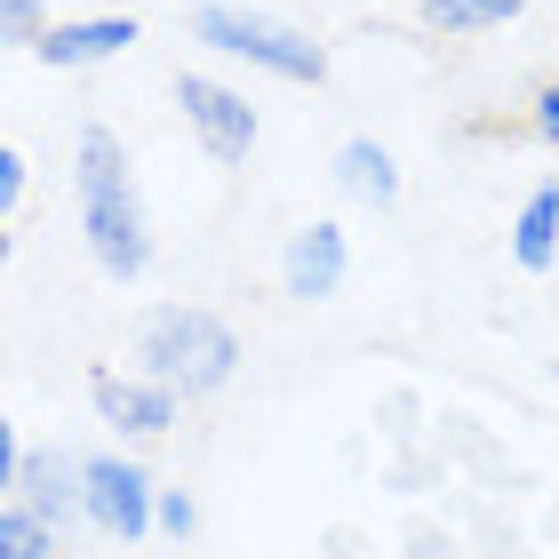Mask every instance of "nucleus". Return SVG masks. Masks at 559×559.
I'll use <instances>...</instances> for the list:
<instances>
[{"mask_svg":"<svg viewBox=\"0 0 559 559\" xmlns=\"http://www.w3.org/2000/svg\"><path fill=\"white\" fill-rule=\"evenodd\" d=\"M536 129H544V144H559V81L536 88Z\"/></svg>","mask_w":559,"mask_h":559,"instance_id":"obj_18","label":"nucleus"},{"mask_svg":"<svg viewBox=\"0 0 559 559\" xmlns=\"http://www.w3.org/2000/svg\"><path fill=\"white\" fill-rule=\"evenodd\" d=\"M16 200H24V152H16V144H0V209L16 216Z\"/></svg>","mask_w":559,"mask_h":559,"instance_id":"obj_16","label":"nucleus"},{"mask_svg":"<svg viewBox=\"0 0 559 559\" xmlns=\"http://www.w3.org/2000/svg\"><path fill=\"white\" fill-rule=\"evenodd\" d=\"M72 176H81V233H88V257L105 264L112 280H144L152 264V233H144V200H136V176H129V152L105 120L81 129V152H72Z\"/></svg>","mask_w":559,"mask_h":559,"instance_id":"obj_1","label":"nucleus"},{"mask_svg":"<svg viewBox=\"0 0 559 559\" xmlns=\"http://www.w3.org/2000/svg\"><path fill=\"white\" fill-rule=\"evenodd\" d=\"M88 527H105L120 544H144L160 527V488L129 455H88Z\"/></svg>","mask_w":559,"mask_h":559,"instance_id":"obj_4","label":"nucleus"},{"mask_svg":"<svg viewBox=\"0 0 559 559\" xmlns=\"http://www.w3.org/2000/svg\"><path fill=\"white\" fill-rule=\"evenodd\" d=\"M192 40L224 48V57H248V64L280 72V81H328V48L312 33H296V24H280V16H257V9H240V0H200Z\"/></svg>","mask_w":559,"mask_h":559,"instance_id":"obj_3","label":"nucleus"},{"mask_svg":"<svg viewBox=\"0 0 559 559\" xmlns=\"http://www.w3.org/2000/svg\"><path fill=\"white\" fill-rule=\"evenodd\" d=\"M0 33H9V48H40V40H48L40 0H0Z\"/></svg>","mask_w":559,"mask_h":559,"instance_id":"obj_14","label":"nucleus"},{"mask_svg":"<svg viewBox=\"0 0 559 559\" xmlns=\"http://www.w3.org/2000/svg\"><path fill=\"white\" fill-rule=\"evenodd\" d=\"M336 185L352 200H368V209H392V200H400V168H392V152L376 144V136H352L336 152Z\"/></svg>","mask_w":559,"mask_h":559,"instance_id":"obj_10","label":"nucleus"},{"mask_svg":"<svg viewBox=\"0 0 559 559\" xmlns=\"http://www.w3.org/2000/svg\"><path fill=\"white\" fill-rule=\"evenodd\" d=\"M129 40H136V16H72V24H48V40L33 48V57L57 64V72H81V64L120 57Z\"/></svg>","mask_w":559,"mask_h":559,"instance_id":"obj_9","label":"nucleus"},{"mask_svg":"<svg viewBox=\"0 0 559 559\" xmlns=\"http://www.w3.org/2000/svg\"><path fill=\"white\" fill-rule=\"evenodd\" d=\"M176 105H185L192 120V136L209 144V160H248V144H257V105H248L240 88H224V81H200V72H185L176 81Z\"/></svg>","mask_w":559,"mask_h":559,"instance_id":"obj_5","label":"nucleus"},{"mask_svg":"<svg viewBox=\"0 0 559 559\" xmlns=\"http://www.w3.org/2000/svg\"><path fill=\"white\" fill-rule=\"evenodd\" d=\"M344 272H352V240H344V224L312 216L304 233H288V257H280V288H288L296 304H328V296L344 288Z\"/></svg>","mask_w":559,"mask_h":559,"instance_id":"obj_6","label":"nucleus"},{"mask_svg":"<svg viewBox=\"0 0 559 559\" xmlns=\"http://www.w3.org/2000/svg\"><path fill=\"white\" fill-rule=\"evenodd\" d=\"M192 527H200V512H192V496H185V488H160V536H176V544H185Z\"/></svg>","mask_w":559,"mask_h":559,"instance_id":"obj_15","label":"nucleus"},{"mask_svg":"<svg viewBox=\"0 0 559 559\" xmlns=\"http://www.w3.org/2000/svg\"><path fill=\"white\" fill-rule=\"evenodd\" d=\"M16 496L33 503L48 527H64L72 512L88 520V455H24V479Z\"/></svg>","mask_w":559,"mask_h":559,"instance_id":"obj_8","label":"nucleus"},{"mask_svg":"<svg viewBox=\"0 0 559 559\" xmlns=\"http://www.w3.org/2000/svg\"><path fill=\"white\" fill-rule=\"evenodd\" d=\"M551 257H559V185H536L520 224H512V264L520 272H551Z\"/></svg>","mask_w":559,"mask_h":559,"instance_id":"obj_11","label":"nucleus"},{"mask_svg":"<svg viewBox=\"0 0 559 559\" xmlns=\"http://www.w3.org/2000/svg\"><path fill=\"white\" fill-rule=\"evenodd\" d=\"M16 479H24V440H16L9 424H0V488L16 496Z\"/></svg>","mask_w":559,"mask_h":559,"instance_id":"obj_17","label":"nucleus"},{"mask_svg":"<svg viewBox=\"0 0 559 559\" xmlns=\"http://www.w3.org/2000/svg\"><path fill=\"white\" fill-rule=\"evenodd\" d=\"M96 416L120 424V431H136V440H152V431H168L176 424V400L185 392H168L160 376H96Z\"/></svg>","mask_w":559,"mask_h":559,"instance_id":"obj_7","label":"nucleus"},{"mask_svg":"<svg viewBox=\"0 0 559 559\" xmlns=\"http://www.w3.org/2000/svg\"><path fill=\"white\" fill-rule=\"evenodd\" d=\"M520 9L527 0H424V24L431 33H479V24H503Z\"/></svg>","mask_w":559,"mask_h":559,"instance_id":"obj_13","label":"nucleus"},{"mask_svg":"<svg viewBox=\"0 0 559 559\" xmlns=\"http://www.w3.org/2000/svg\"><path fill=\"white\" fill-rule=\"evenodd\" d=\"M48 551H57V527L24 496H9V512H0V559H48Z\"/></svg>","mask_w":559,"mask_h":559,"instance_id":"obj_12","label":"nucleus"},{"mask_svg":"<svg viewBox=\"0 0 559 559\" xmlns=\"http://www.w3.org/2000/svg\"><path fill=\"white\" fill-rule=\"evenodd\" d=\"M136 360H144V376H160L168 392L200 400V392L233 384L240 336L216 312H200V304H160V312H144V328H136Z\"/></svg>","mask_w":559,"mask_h":559,"instance_id":"obj_2","label":"nucleus"}]
</instances>
